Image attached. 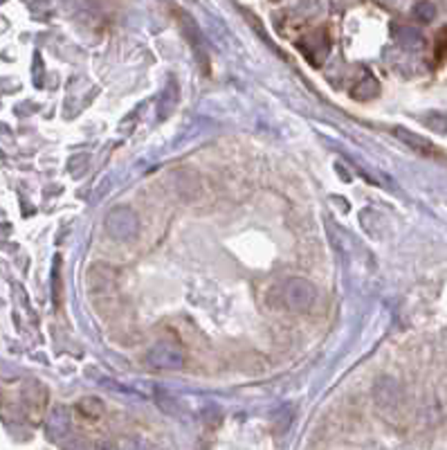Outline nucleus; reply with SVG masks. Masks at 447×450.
Instances as JSON below:
<instances>
[{
	"label": "nucleus",
	"instance_id": "ddd939ff",
	"mask_svg": "<svg viewBox=\"0 0 447 450\" xmlns=\"http://www.w3.org/2000/svg\"><path fill=\"white\" fill-rule=\"evenodd\" d=\"M434 54L438 61H443L447 57V28H443L441 32L436 34V41H434Z\"/></svg>",
	"mask_w": 447,
	"mask_h": 450
},
{
	"label": "nucleus",
	"instance_id": "20e7f679",
	"mask_svg": "<svg viewBox=\"0 0 447 450\" xmlns=\"http://www.w3.org/2000/svg\"><path fill=\"white\" fill-rule=\"evenodd\" d=\"M178 12V23H180V30H183V34L187 37L189 41V45H191L196 50V59L198 61H202V72H207L209 70V63H207V54H205V39H202V32L200 28H198V23L189 16L187 12L183 10H176Z\"/></svg>",
	"mask_w": 447,
	"mask_h": 450
},
{
	"label": "nucleus",
	"instance_id": "4468645a",
	"mask_svg": "<svg viewBox=\"0 0 447 450\" xmlns=\"http://www.w3.org/2000/svg\"><path fill=\"white\" fill-rule=\"evenodd\" d=\"M414 16L418 21H423V23H429L436 16V10H434V5L432 3H418L414 7Z\"/></svg>",
	"mask_w": 447,
	"mask_h": 450
},
{
	"label": "nucleus",
	"instance_id": "f257e3e1",
	"mask_svg": "<svg viewBox=\"0 0 447 450\" xmlns=\"http://www.w3.org/2000/svg\"><path fill=\"white\" fill-rule=\"evenodd\" d=\"M281 300L292 313H308L317 302V288L304 277H292L281 288Z\"/></svg>",
	"mask_w": 447,
	"mask_h": 450
},
{
	"label": "nucleus",
	"instance_id": "0eeeda50",
	"mask_svg": "<svg viewBox=\"0 0 447 450\" xmlns=\"http://www.w3.org/2000/svg\"><path fill=\"white\" fill-rule=\"evenodd\" d=\"M393 135L398 138L400 142H405L409 149H414L418 151V154H423V156H436V147L429 140H425L423 135H418V133H411L407 129H402V126H395L393 129Z\"/></svg>",
	"mask_w": 447,
	"mask_h": 450
},
{
	"label": "nucleus",
	"instance_id": "39448f33",
	"mask_svg": "<svg viewBox=\"0 0 447 450\" xmlns=\"http://www.w3.org/2000/svg\"><path fill=\"white\" fill-rule=\"evenodd\" d=\"M72 426V419H70V410L65 405H56L52 412L48 414V421H45V432L50 435V439L59 441L61 437H65L70 432Z\"/></svg>",
	"mask_w": 447,
	"mask_h": 450
},
{
	"label": "nucleus",
	"instance_id": "2eb2a0df",
	"mask_svg": "<svg viewBox=\"0 0 447 450\" xmlns=\"http://www.w3.org/2000/svg\"><path fill=\"white\" fill-rule=\"evenodd\" d=\"M59 266H61V259L54 261V277H52V286H54V302L59 304V293H61V277H59Z\"/></svg>",
	"mask_w": 447,
	"mask_h": 450
},
{
	"label": "nucleus",
	"instance_id": "7ed1b4c3",
	"mask_svg": "<svg viewBox=\"0 0 447 450\" xmlns=\"http://www.w3.org/2000/svg\"><path fill=\"white\" fill-rule=\"evenodd\" d=\"M185 349L178 342H158L146 354V362L156 369H183L185 367Z\"/></svg>",
	"mask_w": 447,
	"mask_h": 450
},
{
	"label": "nucleus",
	"instance_id": "1a4fd4ad",
	"mask_svg": "<svg viewBox=\"0 0 447 450\" xmlns=\"http://www.w3.org/2000/svg\"><path fill=\"white\" fill-rule=\"evenodd\" d=\"M176 104H178V83H176V79H171L167 83L165 92H162V97H160V117L162 120L171 115V110L176 108Z\"/></svg>",
	"mask_w": 447,
	"mask_h": 450
},
{
	"label": "nucleus",
	"instance_id": "9b49d317",
	"mask_svg": "<svg viewBox=\"0 0 447 450\" xmlns=\"http://www.w3.org/2000/svg\"><path fill=\"white\" fill-rule=\"evenodd\" d=\"M76 410H79L85 419L94 421V419H99L101 414H104V403H101L99 398H94V396H85V398H81L79 403H76Z\"/></svg>",
	"mask_w": 447,
	"mask_h": 450
},
{
	"label": "nucleus",
	"instance_id": "423d86ee",
	"mask_svg": "<svg viewBox=\"0 0 447 450\" xmlns=\"http://www.w3.org/2000/svg\"><path fill=\"white\" fill-rule=\"evenodd\" d=\"M117 284L115 270L108 266H92L88 273V288L90 293H110Z\"/></svg>",
	"mask_w": 447,
	"mask_h": 450
},
{
	"label": "nucleus",
	"instance_id": "f8f14e48",
	"mask_svg": "<svg viewBox=\"0 0 447 450\" xmlns=\"http://www.w3.org/2000/svg\"><path fill=\"white\" fill-rule=\"evenodd\" d=\"M423 122L429 129H434L438 133H447V113H432V115L423 117Z\"/></svg>",
	"mask_w": 447,
	"mask_h": 450
},
{
	"label": "nucleus",
	"instance_id": "6e6552de",
	"mask_svg": "<svg viewBox=\"0 0 447 450\" xmlns=\"http://www.w3.org/2000/svg\"><path fill=\"white\" fill-rule=\"evenodd\" d=\"M23 398H25V403L32 405L37 412H43L48 403V389L41 383H37V380H30V383H25L23 387Z\"/></svg>",
	"mask_w": 447,
	"mask_h": 450
},
{
	"label": "nucleus",
	"instance_id": "9d476101",
	"mask_svg": "<svg viewBox=\"0 0 447 450\" xmlns=\"http://www.w3.org/2000/svg\"><path fill=\"white\" fill-rule=\"evenodd\" d=\"M377 92H380V83H377V79L371 77V74H366V77L353 88V97L360 101H366V99L377 97Z\"/></svg>",
	"mask_w": 447,
	"mask_h": 450
},
{
	"label": "nucleus",
	"instance_id": "f03ea898",
	"mask_svg": "<svg viewBox=\"0 0 447 450\" xmlns=\"http://www.w3.org/2000/svg\"><path fill=\"white\" fill-rule=\"evenodd\" d=\"M106 232L117 241H133L140 232V221L131 207H115L106 216Z\"/></svg>",
	"mask_w": 447,
	"mask_h": 450
}]
</instances>
